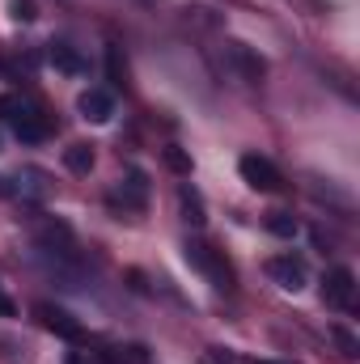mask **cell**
Wrapping results in <instances>:
<instances>
[{"instance_id": "5b68a950", "label": "cell", "mask_w": 360, "mask_h": 364, "mask_svg": "<svg viewBox=\"0 0 360 364\" xmlns=\"http://www.w3.org/2000/svg\"><path fill=\"white\" fill-rule=\"evenodd\" d=\"M352 296H356V275H352V267H331L327 279H322V301L331 309H348Z\"/></svg>"}, {"instance_id": "4fadbf2b", "label": "cell", "mask_w": 360, "mask_h": 364, "mask_svg": "<svg viewBox=\"0 0 360 364\" xmlns=\"http://www.w3.org/2000/svg\"><path fill=\"white\" fill-rule=\"evenodd\" d=\"M268 233H275V237H297V220L288 216V212H268Z\"/></svg>"}, {"instance_id": "30bf717a", "label": "cell", "mask_w": 360, "mask_h": 364, "mask_svg": "<svg viewBox=\"0 0 360 364\" xmlns=\"http://www.w3.org/2000/svg\"><path fill=\"white\" fill-rule=\"evenodd\" d=\"M47 64H51L55 73H68V77H81V73H85V60H81L68 43H51V47H47Z\"/></svg>"}, {"instance_id": "ba28073f", "label": "cell", "mask_w": 360, "mask_h": 364, "mask_svg": "<svg viewBox=\"0 0 360 364\" xmlns=\"http://www.w3.org/2000/svg\"><path fill=\"white\" fill-rule=\"evenodd\" d=\"M229 64L238 68V77H242L246 85H259V81L268 77V64H263V55H255L246 43H233V47H229Z\"/></svg>"}, {"instance_id": "8992f818", "label": "cell", "mask_w": 360, "mask_h": 364, "mask_svg": "<svg viewBox=\"0 0 360 364\" xmlns=\"http://www.w3.org/2000/svg\"><path fill=\"white\" fill-rule=\"evenodd\" d=\"M115 203H123L127 212H144L149 208V174L144 170H127V178L115 191Z\"/></svg>"}, {"instance_id": "5bb4252c", "label": "cell", "mask_w": 360, "mask_h": 364, "mask_svg": "<svg viewBox=\"0 0 360 364\" xmlns=\"http://www.w3.org/2000/svg\"><path fill=\"white\" fill-rule=\"evenodd\" d=\"M331 339L339 343V352H344L348 360H356V356H360V343H356V335H352L348 326H331Z\"/></svg>"}, {"instance_id": "e0dca14e", "label": "cell", "mask_w": 360, "mask_h": 364, "mask_svg": "<svg viewBox=\"0 0 360 364\" xmlns=\"http://www.w3.org/2000/svg\"><path fill=\"white\" fill-rule=\"evenodd\" d=\"M21 102H26L21 93H0V119H13L21 110Z\"/></svg>"}, {"instance_id": "8fae6325", "label": "cell", "mask_w": 360, "mask_h": 364, "mask_svg": "<svg viewBox=\"0 0 360 364\" xmlns=\"http://www.w3.org/2000/svg\"><path fill=\"white\" fill-rule=\"evenodd\" d=\"M179 208H182V220H186V225H195V229L208 220V216H203V199H199V191H195V186H186V182L179 186Z\"/></svg>"}, {"instance_id": "7a4b0ae2", "label": "cell", "mask_w": 360, "mask_h": 364, "mask_svg": "<svg viewBox=\"0 0 360 364\" xmlns=\"http://www.w3.org/2000/svg\"><path fill=\"white\" fill-rule=\"evenodd\" d=\"M9 123H13L17 140H26V144H38V140L51 136V114H47L43 106H34V102H21V110H17Z\"/></svg>"}, {"instance_id": "2e32d148", "label": "cell", "mask_w": 360, "mask_h": 364, "mask_svg": "<svg viewBox=\"0 0 360 364\" xmlns=\"http://www.w3.org/2000/svg\"><path fill=\"white\" fill-rule=\"evenodd\" d=\"M9 17L13 21H34L38 9H34V0H9Z\"/></svg>"}, {"instance_id": "6da1fadb", "label": "cell", "mask_w": 360, "mask_h": 364, "mask_svg": "<svg viewBox=\"0 0 360 364\" xmlns=\"http://www.w3.org/2000/svg\"><path fill=\"white\" fill-rule=\"evenodd\" d=\"M186 263L195 267V272H203L212 279V288H221V292H229L233 288V267L212 250V246H203V242H186Z\"/></svg>"}, {"instance_id": "ac0fdd59", "label": "cell", "mask_w": 360, "mask_h": 364, "mask_svg": "<svg viewBox=\"0 0 360 364\" xmlns=\"http://www.w3.org/2000/svg\"><path fill=\"white\" fill-rule=\"evenodd\" d=\"M13 314H17V305H13V301L0 292V318H13Z\"/></svg>"}, {"instance_id": "44dd1931", "label": "cell", "mask_w": 360, "mask_h": 364, "mask_svg": "<svg viewBox=\"0 0 360 364\" xmlns=\"http://www.w3.org/2000/svg\"><path fill=\"white\" fill-rule=\"evenodd\" d=\"M259 364H271V360H259Z\"/></svg>"}, {"instance_id": "ffe728a7", "label": "cell", "mask_w": 360, "mask_h": 364, "mask_svg": "<svg viewBox=\"0 0 360 364\" xmlns=\"http://www.w3.org/2000/svg\"><path fill=\"white\" fill-rule=\"evenodd\" d=\"M64 364H85V360H81V356H77V352H73V356H68V360H64Z\"/></svg>"}, {"instance_id": "277c9868", "label": "cell", "mask_w": 360, "mask_h": 364, "mask_svg": "<svg viewBox=\"0 0 360 364\" xmlns=\"http://www.w3.org/2000/svg\"><path fill=\"white\" fill-rule=\"evenodd\" d=\"M34 318H38L51 335H60V339H68V343H81V339H85V335H81V322H77L68 309H60V305H47V301H43V305H34Z\"/></svg>"}, {"instance_id": "9a60e30c", "label": "cell", "mask_w": 360, "mask_h": 364, "mask_svg": "<svg viewBox=\"0 0 360 364\" xmlns=\"http://www.w3.org/2000/svg\"><path fill=\"white\" fill-rule=\"evenodd\" d=\"M162 161H166L174 174H191V157H186L182 149H174V144H170V149H162Z\"/></svg>"}, {"instance_id": "9c48e42d", "label": "cell", "mask_w": 360, "mask_h": 364, "mask_svg": "<svg viewBox=\"0 0 360 364\" xmlns=\"http://www.w3.org/2000/svg\"><path fill=\"white\" fill-rule=\"evenodd\" d=\"M77 110L90 119V123H106L110 114H115V97L106 90H85L81 97H77Z\"/></svg>"}, {"instance_id": "7c38bea8", "label": "cell", "mask_w": 360, "mask_h": 364, "mask_svg": "<svg viewBox=\"0 0 360 364\" xmlns=\"http://www.w3.org/2000/svg\"><path fill=\"white\" fill-rule=\"evenodd\" d=\"M64 166L73 174H90L93 170V144H68L64 149Z\"/></svg>"}, {"instance_id": "3957f363", "label": "cell", "mask_w": 360, "mask_h": 364, "mask_svg": "<svg viewBox=\"0 0 360 364\" xmlns=\"http://www.w3.org/2000/svg\"><path fill=\"white\" fill-rule=\"evenodd\" d=\"M238 170H242L246 186H255V191H263V195H275V191H284V178H280V170L271 166L268 157H259V153H246V157L238 161Z\"/></svg>"}, {"instance_id": "d6986e66", "label": "cell", "mask_w": 360, "mask_h": 364, "mask_svg": "<svg viewBox=\"0 0 360 364\" xmlns=\"http://www.w3.org/2000/svg\"><path fill=\"white\" fill-rule=\"evenodd\" d=\"M221 356H225V352H221ZM221 356H203L199 364H221Z\"/></svg>"}, {"instance_id": "52a82bcc", "label": "cell", "mask_w": 360, "mask_h": 364, "mask_svg": "<svg viewBox=\"0 0 360 364\" xmlns=\"http://www.w3.org/2000/svg\"><path fill=\"white\" fill-rule=\"evenodd\" d=\"M268 275L280 284V288H284V292H301V288H305V263H301V259H292V255L271 259Z\"/></svg>"}]
</instances>
